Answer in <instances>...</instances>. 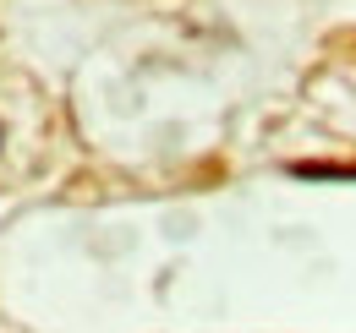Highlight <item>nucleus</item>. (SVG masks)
Wrapping results in <instances>:
<instances>
[{"instance_id":"nucleus-1","label":"nucleus","mask_w":356,"mask_h":333,"mask_svg":"<svg viewBox=\"0 0 356 333\" xmlns=\"http://www.w3.org/2000/svg\"><path fill=\"white\" fill-rule=\"evenodd\" d=\"M296 175H346V180H351L356 164H296Z\"/></svg>"}]
</instances>
